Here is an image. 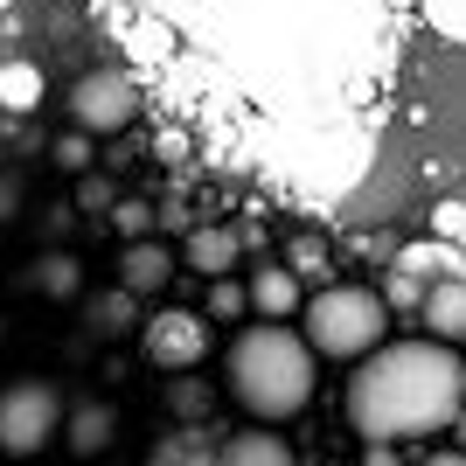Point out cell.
I'll use <instances>...</instances> for the list:
<instances>
[{
    "label": "cell",
    "mask_w": 466,
    "mask_h": 466,
    "mask_svg": "<svg viewBox=\"0 0 466 466\" xmlns=\"http://www.w3.org/2000/svg\"><path fill=\"white\" fill-rule=\"evenodd\" d=\"M133 15L175 28L147 77L237 167L313 202H341L362 181L370 97L397 63L390 0H133Z\"/></svg>",
    "instance_id": "cell-1"
},
{
    "label": "cell",
    "mask_w": 466,
    "mask_h": 466,
    "mask_svg": "<svg viewBox=\"0 0 466 466\" xmlns=\"http://www.w3.org/2000/svg\"><path fill=\"white\" fill-rule=\"evenodd\" d=\"M460 410H466V362L439 334L431 341H383V349H370L349 383V418L376 446L452 431Z\"/></svg>",
    "instance_id": "cell-2"
},
{
    "label": "cell",
    "mask_w": 466,
    "mask_h": 466,
    "mask_svg": "<svg viewBox=\"0 0 466 466\" xmlns=\"http://www.w3.org/2000/svg\"><path fill=\"white\" fill-rule=\"evenodd\" d=\"M223 383L251 418L279 425V418H299L313 397V341L286 334L279 320L265 328H244L230 341V362H223Z\"/></svg>",
    "instance_id": "cell-3"
},
{
    "label": "cell",
    "mask_w": 466,
    "mask_h": 466,
    "mask_svg": "<svg viewBox=\"0 0 466 466\" xmlns=\"http://www.w3.org/2000/svg\"><path fill=\"white\" fill-rule=\"evenodd\" d=\"M299 313H307L313 355H328V362H362L370 349H383V328H390L383 292L370 286H320Z\"/></svg>",
    "instance_id": "cell-4"
},
{
    "label": "cell",
    "mask_w": 466,
    "mask_h": 466,
    "mask_svg": "<svg viewBox=\"0 0 466 466\" xmlns=\"http://www.w3.org/2000/svg\"><path fill=\"white\" fill-rule=\"evenodd\" d=\"M49 439H63V397L56 383H7L0 390V452L28 460Z\"/></svg>",
    "instance_id": "cell-5"
},
{
    "label": "cell",
    "mask_w": 466,
    "mask_h": 466,
    "mask_svg": "<svg viewBox=\"0 0 466 466\" xmlns=\"http://www.w3.org/2000/svg\"><path fill=\"white\" fill-rule=\"evenodd\" d=\"M70 118H77L84 133H126L139 118V77L133 70H91V77H77Z\"/></svg>",
    "instance_id": "cell-6"
},
{
    "label": "cell",
    "mask_w": 466,
    "mask_h": 466,
    "mask_svg": "<svg viewBox=\"0 0 466 466\" xmlns=\"http://www.w3.org/2000/svg\"><path fill=\"white\" fill-rule=\"evenodd\" d=\"M139 349H147L154 370H195L209 355V328L188 307H160L154 320H139Z\"/></svg>",
    "instance_id": "cell-7"
},
{
    "label": "cell",
    "mask_w": 466,
    "mask_h": 466,
    "mask_svg": "<svg viewBox=\"0 0 466 466\" xmlns=\"http://www.w3.org/2000/svg\"><path fill=\"white\" fill-rule=\"evenodd\" d=\"M175 279V258L160 237H126V258H118V286H133L139 299H154L160 286Z\"/></svg>",
    "instance_id": "cell-8"
},
{
    "label": "cell",
    "mask_w": 466,
    "mask_h": 466,
    "mask_svg": "<svg viewBox=\"0 0 466 466\" xmlns=\"http://www.w3.org/2000/svg\"><path fill=\"white\" fill-rule=\"evenodd\" d=\"M418 313H425V328L439 334V341H466V272L431 279L425 299H418Z\"/></svg>",
    "instance_id": "cell-9"
},
{
    "label": "cell",
    "mask_w": 466,
    "mask_h": 466,
    "mask_svg": "<svg viewBox=\"0 0 466 466\" xmlns=\"http://www.w3.org/2000/svg\"><path fill=\"white\" fill-rule=\"evenodd\" d=\"M112 431H118V418L97 404V397H84V404L63 410V446L77 452V460H97V452L112 446Z\"/></svg>",
    "instance_id": "cell-10"
},
{
    "label": "cell",
    "mask_w": 466,
    "mask_h": 466,
    "mask_svg": "<svg viewBox=\"0 0 466 466\" xmlns=\"http://www.w3.org/2000/svg\"><path fill=\"white\" fill-rule=\"evenodd\" d=\"M237 258H244V230H216V223L188 230V272L216 279V272H237Z\"/></svg>",
    "instance_id": "cell-11"
},
{
    "label": "cell",
    "mask_w": 466,
    "mask_h": 466,
    "mask_svg": "<svg viewBox=\"0 0 466 466\" xmlns=\"http://www.w3.org/2000/svg\"><path fill=\"white\" fill-rule=\"evenodd\" d=\"M307 299H299V272L292 265H265V272H251V313H265V320H286V313H299Z\"/></svg>",
    "instance_id": "cell-12"
},
{
    "label": "cell",
    "mask_w": 466,
    "mask_h": 466,
    "mask_svg": "<svg viewBox=\"0 0 466 466\" xmlns=\"http://www.w3.org/2000/svg\"><path fill=\"white\" fill-rule=\"evenodd\" d=\"M35 105H42V70L28 56H7V63H0V112L28 118Z\"/></svg>",
    "instance_id": "cell-13"
},
{
    "label": "cell",
    "mask_w": 466,
    "mask_h": 466,
    "mask_svg": "<svg viewBox=\"0 0 466 466\" xmlns=\"http://www.w3.org/2000/svg\"><path fill=\"white\" fill-rule=\"evenodd\" d=\"M209 460H223V446H216V431H202V418L154 446V466H209Z\"/></svg>",
    "instance_id": "cell-14"
},
{
    "label": "cell",
    "mask_w": 466,
    "mask_h": 466,
    "mask_svg": "<svg viewBox=\"0 0 466 466\" xmlns=\"http://www.w3.org/2000/svg\"><path fill=\"white\" fill-rule=\"evenodd\" d=\"M91 328L112 341V334H133L139 328V292L133 286H112V292H97L91 299Z\"/></svg>",
    "instance_id": "cell-15"
},
{
    "label": "cell",
    "mask_w": 466,
    "mask_h": 466,
    "mask_svg": "<svg viewBox=\"0 0 466 466\" xmlns=\"http://www.w3.org/2000/svg\"><path fill=\"white\" fill-rule=\"evenodd\" d=\"M292 446L272 431H244V439H223V466H286Z\"/></svg>",
    "instance_id": "cell-16"
},
{
    "label": "cell",
    "mask_w": 466,
    "mask_h": 466,
    "mask_svg": "<svg viewBox=\"0 0 466 466\" xmlns=\"http://www.w3.org/2000/svg\"><path fill=\"white\" fill-rule=\"evenodd\" d=\"M35 286L49 292V299H77L84 292V265L70 251H49V258H35Z\"/></svg>",
    "instance_id": "cell-17"
},
{
    "label": "cell",
    "mask_w": 466,
    "mask_h": 466,
    "mask_svg": "<svg viewBox=\"0 0 466 466\" xmlns=\"http://www.w3.org/2000/svg\"><path fill=\"white\" fill-rule=\"evenodd\" d=\"M167 410H175L181 425H195V418H209V410H216V383H202V376H181V383L167 390Z\"/></svg>",
    "instance_id": "cell-18"
},
{
    "label": "cell",
    "mask_w": 466,
    "mask_h": 466,
    "mask_svg": "<svg viewBox=\"0 0 466 466\" xmlns=\"http://www.w3.org/2000/svg\"><path fill=\"white\" fill-rule=\"evenodd\" d=\"M209 313H216V320H244V313H251V279L216 272L209 279Z\"/></svg>",
    "instance_id": "cell-19"
},
{
    "label": "cell",
    "mask_w": 466,
    "mask_h": 466,
    "mask_svg": "<svg viewBox=\"0 0 466 466\" xmlns=\"http://www.w3.org/2000/svg\"><path fill=\"white\" fill-rule=\"evenodd\" d=\"M286 265H292L299 279H328V244H320V237H292Z\"/></svg>",
    "instance_id": "cell-20"
},
{
    "label": "cell",
    "mask_w": 466,
    "mask_h": 466,
    "mask_svg": "<svg viewBox=\"0 0 466 466\" xmlns=\"http://www.w3.org/2000/svg\"><path fill=\"white\" fill-rule=\"evenodd\" d=\"M425 21L446 42H466V0H425Z\"/></svg>",
    "instance_id": "cell-21"
},
{
    "label": "cell",
    "mask_w": 466,
    "mask_h": 466,
    "mask_svg": "<svg viewBox=\"0 0 466 466\" xmlns=\"http://www.w3.org/2000/svg\"><path fill=\"white\" fill-rule=\"evenodd\" d=\"M112 223H118V237H154L160 216L147 209V202H112Z\"/></svg>",
    "instance_id": "cell-22"
},
{
    "label": "cell",
    "mask_w": 466,
    "mask_h": 466,
    "mask_svg": "<svg viewBox=\"0 0 466 466\" xmlns=\"http://www.w3.org/2000/svg\"><path fill=\"white\" fill-rule=\"evenodd\" d=\"M91 139H97V133H84V126H77V133H63V139H56V167L84 175V167H91Z\"/></svg>",
    "instance_id": "cell-23"
},
{
    "label": "cell",
    "mask_w": 466,
    "mask_h": 466,
    "mask_svg": "<svg viewBox=\"0 0 466 466\" xmlns=\"http://www.w3.org/2000/svg\"><path fill=\"white\" fill-rule=\"evenodd\" d=\"M112 202H118V195H112V181H105V175H91V167H84V175H77V209H105V216H112Z\"/></svg>",
    "instance_id": "cell-24"
},
{
    "label": "cell",
    "mask_w": 466,
    "mask_h": 466,
    "mask_svg": "<svg viewBox=\"0 0 466 466\" xmlns=\"http://www.w3.org/2000/svg\"><path fill=\"white\" fill-rule=\"evenodd\" d=\"M195 147V126H160L154 133V160H188Z\"/></svg>",
    "instance_id": "cell-25"
},
{
    "label": "cell",
    "mask_w": 466,
    "mask_h": 466,
    "mask_svg": "<svg viewBox=\"0 0 466 466\" xmlns=\"http://www.w3.org/2000/svg\"><path fill=\"white\" fill-rule=\"evenodd\" d=\"M431 230H446L452 244H466V202H439V223Z\"/></svg>",
    "instance_id": "cell-26"
},
{
    "label": "cell",
    "mask_w": 466,
    "mask_h": 466,
    "mask_svg": "<svg viewBox=\"0 0 466 466\" xmlns=\"http://www.w3.org/2000/svg\"><path fill=\"white\" fill-rule=\"evenodd\" d=\"M15 202H21V188H15V181H0V223L15 216Z\"/></svg>",
    "instance_id": "cell-27"
},
{
    "label": "cell",
    "mask_w": 466,
    "mask_h": 466,
    "mask_svg": "<svg viewBox=\"0 0 466 466\" xmlns=\"http://www.w3.org/2000/svg\"><path fill=\"white\" fill-rule=\"evenodd\" d=\"M452 439H460V446H466V410H460V418H452Z\"/></svg>",
    "instance_id": "cell-28"
},
{
    "label": "cell",
    "mask_w": 466,
    "mask_h": 466,
    "mask_svg": "<svg viewBox=\"0 0 466 466\" xmlns=\"http://www.w3.org/2000/svg\"><path fill=\"white\" fill-rule=\"evenodd\" d=\"M0 7H7V0H0Z\"/></svg>",
    "instance_id": "cell-29"
}]
</instances>
